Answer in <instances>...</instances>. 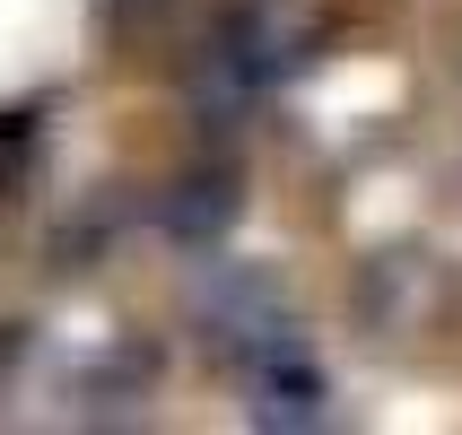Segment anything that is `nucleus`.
Here are the masks:
<instances>
[{
	"label": "nucleus",
	"mask_w": 462,
	"mask_h": 435,
	"mask_svg": "<svg viewBox=\"0 0 462 435\" xmlns=\"http://www.w3.org/2000/svg\"><path fill=\"white\" fill-rule=\"evenodd\" d=\"M236 375H245V392H254V427H332V384H323V366H314V349L297 340V322H262L254 340H236L227 349Z\"/></svg>",
	"instance_id": "nucleus-2"
},
{
	"label": "nucleus",
	"mask_w": 462,
	"mask_h": 435,
	"mask_svg": "<svg viewBox=\"0 0 462 435\" xmlns=\"http://www.w3.org/2000/svg\"><path fill=\"white\" fill-rule=\"evenodd\" d=\"M192 313H201L218 349H236V340H254L262 322H280V296H271V279L262 270H236V261H209V279L192 287Z\"/></svg>",
	"instance_id": "nucleus-4"
},
{
	"label": "nucleus",
	"mask_w": 462,
	"mask_h": 435,
	"mask_svg": "<svg viewBox=\"0 0 462 435\" xmlns=\"http://www.w3.org/2000/svg\"><path fill=\"white\" fill-rule=\"evenodd\" d=\"M306 52H314V18L306 9H288V0H245V9H227V18L209 26L201 61H192V78H183V96H192L201 122L236 131L271 87H288V78L306 70Z\"/></svg>",
	"instance_id": "nucleus-1"
},
{
	"label": "nucleus",
	"mask_w": 462,
	"mask_h": 435,
	"mask_svg": "<svg viewBox=\"0 0 462 435\" xmlns=\"http://www.w3.org/2000/svg\"><path fill=\"white\" fill-rule=\"evenodd\" d=\"M236 218H245V192H236V175H175L166 192H157V227L175 235L183 253L227 244Z\"/></svg>",
	"instance_id": "nucleus-3"
}]
</instances>
